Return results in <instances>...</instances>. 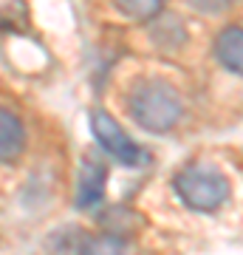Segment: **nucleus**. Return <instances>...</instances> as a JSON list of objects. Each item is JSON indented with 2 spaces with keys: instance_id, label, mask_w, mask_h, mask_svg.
I'll return each instance as SVG.
<instances>
[{
  "instance_id": "obj_1",
  "label": "nucleus",
  "mask_w": 243,
  "mask_h": 255,
  "mask_svg": "<svg viewBox=\"0 0 243 255\" xmlns=\"http://www.w3.org/2000/svg\"><path fill=\"white\" fill-rule=\"evenodd\" d=\"M130 117L139 128L150 133H167L181 119V100L175 88L162 80H144L130 94Z\"/></svg>"
},
{
  "instance_id": "obj_2",
  "label": "nucleus",
  "mask_w": 243,
  "mask_h": 255,
  "mask_svg": "<svg viewBox=\"0 0 243 255\" xmlns=\"http://www.w3.org/2000/svg\"><path fill=\"white\" fill-rule=\"evenodd\" d=\"M172 187L178 199L195 213H212L229 199V182L212 164H189L175 173Z\"/></svg>"
},
{
  "instance_id": "obj_3",
  "label": "nucleus",
  "mask_w": 243,
  "mask_h": 255,
  "mask_svg": "<svg viewBox=\"0 0 243 255\" xmlns=\"http://www.w3.org/2000/svg\"><path fill=\"white\" fill-rule=\"evenodd\" d=\"M90 130L99 142V147L108 156H113L119 164H127V167H139V164L150 162V153L139 147L133 139L125 133V128L119 125L116 119L110 117L108 111H93L90 114Z\"/></svg>"
},
{
  "instance_id": "obj_4",
  "label": "nucleus",
  "mask_w": 243,
  "mask_h": 255,
  "mask_svg": "<svg viewBox=\"0 0 243 255\" xmlns=\"http://www.w3.org/2000/svg\"><path fill=\"white\" fill-rule=\"evenodd\" d=\"M105 182H108V167L99 159H85L80 170V187H77V207H96L105 196Z\"/></svg>"
},
{
  "instance_id": "obj_5",
  "label": "nucleus",
  "mask_w": 243,
  "mask_h": 255,
  "mask_svg": "<svg viewBox=\"0 0 243 255\" xmlns=\"http://www.w3.org/2000/svg\"><path fill=\"white\" fill-rule=\"evenodd\" d=\"M26 147V130L11 111L0 108V162H14Z\"/></svg>"
},
{
  "instance_id": "obj_6",
  "label": "nucleus",
  "mask_w": 243,
  "mask_h": 255,
  "mask_svg": "<svg viewBox=\"0 0 243 255\" xmlns=\"http://www.w3.org/2000/svg\"><path fill=\"white\" fill-rule=\"evenodd\" d=\"M215 57L221 60L224 68H229L232 74L243 77V28L229 26L224 28L215 40Z\"/></svg>"
},
{
  "instance_id": "obj_7",
  "label": "nucleus",
  "mask_w": 243,
  "mask_h": 255,
  "mask_svg": "<svg viewBox=\"0 0 243 255\" xmlns=\"http://www.w3.org/2000/svg\"><path fill=\"white\" fill-rule=\"evenodd\" d=\"M164 0H113V6L119 11H125L127 17L133 20H150L162 11Z\"/></svg>"
},
{
  "instance_id": "obj_8",
  "label": "nucleus",
  "mask_w": 243,
  "mask_h": 255,
  "mask_svg": "<svg viewBox=\"0 0 243 255\" xmlns=\"http://www.w3.org/2000/svg\"><path fill=\"white\" fill-rule=\"evenodd\" d=\"M235 0H187V6L198 14H221L232 6Z\"/></svg>"
}]
</instances>
